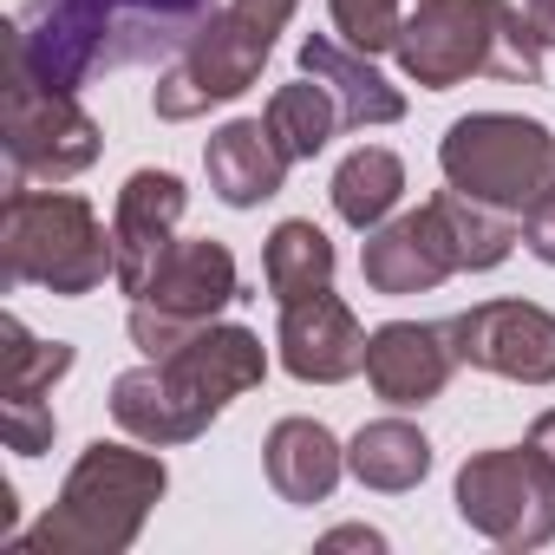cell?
Segmentation results:
<instances>
[{"label": "cell", "mask_w": 555, "mask_h": 555, "mask_svg": "<svg viewBox=\"0 0 555 555\" xmlns=\"http://www.w3.org/2000/svg\"><path fill=\"white\" fill-rule=\"evenodd\" d=\"M14 183H66L99 164V118L79 105V92H53L34 73L8 66V118H0Z\"/></svg>", "instance_id": "9"}, {"label": "cell", "mask_w": 555, "mask_h": 555, "mask_svg": "<svg viewBox=\"0 0 555 555\" xmlns=\"http://www.w3.org/2000/svg\"><path fill=\"white\" fill-rule=\"evenodd\" d=\"M0 360H8V405H47V392L73 373V347L66 340H34L27 334V321L21 314H8L0 321Z\"/></svg>", "instance_id": "24"}, {"label": "cell", "mask_w": 555, "mask_h": 555, "mask_svg": "<svg viewBox=\"0 0 555 555\" xmlns=\"http://www.w3.org/2000/svg\"><path fill=\"white\" fill-rule=\"evenodd\" d=\"M496 53V0H418L399 34V66L425 92H451L464 79H490Z\"/></svg>", "instance_id": "10"}, {"label": "cell", "mask_w": 555, "mask_h": 555, "mask_svg": "<svg viewBox=\"0 0 555 555\" xmlns=\"http://www.w3.org/2000/svg\"><path fill=\"white\" fill-rule=\"evenodd\" d=\"M347 470L379 496H405V490H418L431 477V438L418 425H405V418H373V425L353 431Z\"/></svg>", "instance_id": "19"}, {"label": "cell", "mask_w": 555, "mask_h": 555, "mask_svg": "<svg viewBox=\"0 0 555 555\" xmlns=\"http://www.w3.org/2000/svg\"><path fill=\"white\" fill-rule=\"evenodd\" d=\"M295 8H301V0H229V8H216V21H209V27L183 47V60H170V73L157 79L151 112H157L164 125H190V118H203V112L242 99V92L261 79L274 40L288 34Z\"/></svg>", "instance_id": "5"}, {"label": "cell", "mask_w": 555, "mask_h": 555, "mask_svg": "<svg viewBox=\"0 0 555 555\" xmlns=\"http://www.w3.org/2000/svg\"><path fill=\"white\" fill-rule=\"evenodd\" d=\"M516 229H522V248H529L542 268H555V183H548L522 216H516Z\"/></svg>", "instance_id": "27"}, {"label": "cell", "mask_w": 555, "mask_h": 555, "mask_svg": "<svg viewBox=\"0 0 555 555\" xmlns=\"http://www.w3.org/2000/svg\"><path fill=\"white\" fill-rule=\"evenodd\" d=\"M216 21V0H21L8 21V66L53 92H79L99 73L183 60Z\"/></svg>", "instance_id": "1"}, {"label": "cell", "mask_w": 555, "mask_h": 555, "mask_svg": "<svg viewBox=\"0 0 555 555\" xmlns=\"http://www.w3.org/2000/svg\"><path fill=\"white\" fill-rule=\"evenodd\" d=\"M451 503H457V522L496 548L555 542V464L535 444H496V451L464 457Z\"/></svg>", "instance_id": "7"}, {"label": "cell", "mask_w": 555, "mask_h": 555, "mask_svg": "<svg viewBox=\"0 0 555 555\" xmlns=\"http://www.w3.org/2000/svg\"><path fill=\"white\" fill-rule=\"evenodd\" d=\"M334 14V34L360 53H399V34H405V14L399 0H327Z\"/></svg>", "instance_id": "25"}, {"label": "cell", "mask_w": 555, "mask_h": 555, "mask_svg": "<svg viewBox=\"0 0 555 555\" xmlns=\"http://www.w3.org/2000/svg\"><path fill=\"white\" fill-rule=\"evenodd\" d=\"M457 366L516 379V386H555V314L535 301H477L444 321Z\"/></svg>", "instance_id": "11"}, {"label": "cell", "mask_w": 555, "mask_h": 555, "mask_svg": "<svg viewBox=\"0 0 555 555\" xmlns=\"http://www.w3.org/2000/svg\"><path fill=\"white\" fill-rule=\"evenodd\" d=\"M457 373V347H451V327L444 321H386L366 334V386L412 412V405H431Z\"/></svg>", "instance_id": "15"}, {"label": "cell", "mask_w": 555, "mask_h": 555, "mask_svg": "<svg viewBox=\"0 0 555 555\" xmlns=\"http://www.w3.org/2000/svg\"><path fill=\"white\" fill-rule=\"evenodd\" d=\"M274 353L301 386H340L353 373H366V327L360 314L321 288L301 301H282V327H274Z\"/></svg>", "instance_id": "14"}, {"label": "cell", "mask_w": 555, "mask_h": 555, "mask_svg": "<svg viewBox=\"0 0 555 555\" xmlns=\"http://www.w3.org/2000/svg\"><path fill=\"white\" fill-rule=\"evenodd\" d=\"M261 118H268L274 144H282L295 164L321 157V151L334 144V131H347V125H340L334 92H327L321 79H308V73H301L295 86H274V92H268V105H261Z\"/></svg>", "instance_id": "22"}, {"label": "cell", "mask_w": 555, "mask_h": 555, "mask_svg": "<svg viewBox=\"0 0 555 555\" xmlns=\"http://www.w3.org/2000/svg\"><path fill=\"white\" fill-rule=\"evenodd\" d=\"M327 548H386V535L353 522V529H334V535H327Z\"/></svg>", "instance_id": "28"}, {"label": "cell", "mask_w": 555, "mask_h": 555, "mask_svg": "<svg viewBox=\"0 0 555 555\" xmlns=\"http://www.w3.org/2000/svg\"><path fill=\"white\" fill-rule=\"evenodd\" d=\"M268 379V347L261 334L235 327V321H209L196 327L170 360H144L131 373L112 379V418L138 438V444H196L242 392H255Z\"/></svg>", "instance_id": "2"}, {"label": "cell", "mask_w": 555, "mask_h": 555, "mask_svg": "<svg viewBox=\"0 0 555 555\" xmlns=\"http://www.w3.org/2000/svg\"><path fill=\"white\" fill-rule=\"evenodd\" d=\"M438 170L451 190L522 216L555 183V131L522 118V112H470L444 131Z\"/></svg>", "instance_id": "6"}, {"label": "cell", "mask_w": 555, "mask_h": 555, "mask_svg": "<svg viewBox=\"0 0 555 555\" xmlns=\"http://www.w3.org/2000/svg\"><path fill=\"white\" fill-rule=\"evenodd\" d=\"M522 14H529V27L542 34V47H555V0H522Z\"/></svg>", "instance_id": "29"}, {"label": "cell", "mask_w": 555, "mask_h": 555, "mask_svg": "<svg viewBox=\"0 0 555 555\" xmlns=\"http://www.w3.org/2000/svg\"><path fill=\"white\" fill-rule=\"evenodd\" d=\"M327 196H334V216H340L347 229H360V235L379 229V222L399 209V196H405V164H399V151L360 144L353 157H340Z\"/></svg>", "instance_id": "21"}, {"label": "cell", "mask_w": 555, "mask_h": 555, "mask_svg": "<svg viewBox=\"0 0 555 555\" xmlns=\"http://www.w3.org/2000/svg\"><path fill=\"white\" fill-rule=\"evenodd\" d=\"M0 431H8V451L14 457H40L60 431L53 405H0Z\"/></svg>", "instance_id": "26"}, {"label": "cell", "mask_w": 555, "mask_h": 555, "mask_svg": "<svg viewBox=\"0 0 555 555\" xmlns=\"http://www.w3.org/2000/svg\"><path fill=\"white\" fill-rule=\"evenodd\" d=\"M170 490V470L151 451L138 444H118V438H92L79 451V464L66 470L60 483V503L21 535V548H40V555H125L151 509L164 503Z\"/></svg>", "instance_id": "3"}, {"label": "cell", "mask_w": 555, "mask_h": 555, "mask_svg": "<svg viewBox=\"0 0 555 555\" xmlns=\"http://www.w3.org/2000/svg\"><path fill=\"white\" fill-rule=\"evenodd\" d=\"M301 73L321 79L340 105V125L347 131H366V125H399L405 118V92L373 66V53L347 47L340 34H308L301 40Z\"/></svg>", "instance_id": "16"}, {"label": "cell", "mask_w": 555, "mask_h": 555, "mask_svg": "<svg viewBox=\"0 0 555 555\" xmlns=\"http://www.w3.org/2000/svg\"><path fill=\"white\" fill-rule=\"evenodd\" d=\"M334 268H340V255H334V242H327V229H321V222L288 216V222H274V229H268V248H261V282H268V295H274V301H301V295L334 288Z\"/></svg>", "instance_id": "20"}, {"label": "cell", "mask_w": 555, "mask_h": 555, "mask_svg": "<svg viewBox=\"0 0 555 555\" xmlns=\"http://www.w3.org/2000/svg\"><path fill=\"white\" fill-rule=\"evenodd\" d=\"M0 255H8V288H47L60 301L99 295L105 282H118L112 229L79 190L14 183L8 209H0Z\"/></svg>", "instance_id": "4"}, {"label": "cell", "mask_w": 555, "mask_h": 555, "mask_svg": "<svg viewBox=\"0 0 555 555\" xmlns=\"http://www.w3.org/2000/svg\"><path fill=\"white\" fill-rule=\"evenodd\" d=\"M529 444H535V451H542V457L555 464V405H548V412H542V418L529 425Z\"/></svg>", "instance_id": "30"}, {"label": "cell", "mask_w": 555, "mask_h": 555, "mask_svg": "<svg viewBox=\"0 0 555 555\" xmlns=\"http://www.w3.org/2000/svg\"><path fill=\"white\" fill-rule=\"evenodd\" d=\"M360 274H366L373 295H392V301H399V295H431V288L451 282V274H464L438 203H418V209L386 216L379 229H366Z\"/></svg>", "instance_id": "13"}, {"label": "cell", "mask_w": 555, "mask_h": 555, "mask_svg": "<svg viewBox=\"0 0 555 555\" xmlns=\"http://www.w3.org/2000/svg\"><path fill=\"white\" fill-rule=\"evenodd\" d=\"M431 203H438V216H444V229H451V248H457V268H464V274L503 268V261H509V248L522 242L516 216H509V209H496V203H483V196H464V190H451V183H444Z\"/></svg>", "instance_id": "23"}, {"label": "cell", "mask_w": 555, "mask_h": 555, "mask_svg": "<svg viewBox=\"0 0 555 555\" xmlns=\"http://www.w3.org/2000/svg\"><path fill=\"white\" fill-rule=\"evenodd\" d=\"M261 470H268V490L282 503H327L334 483L347 477V444L321 425V418H282L268 438H261Z\"/></svg>", "instance_id": "18"}, {"label": "cell", "mask_w": 555, "mask_h": 555, "mask_svg": "<svg viewBox=\"0 0 555 555\" xmlns=\"http://www.w3.org/2000/svg\"><path fill=\"white\" fill-rule=\"evenodd\" d=\"M190 209V190L177 170H131L112 203V248H118V288L138 301L151 288V274L177 248V222Z\"/></svg>", "instance_id": "12"}, {"label": "cell", "mask_w": 555, "mask_h": 555, "mask_svg": "<svg viewBox=\"0 0 555 555\" xmlns=\"http://www.w3.org/2000/svg\"><path fill=\"white\" fill-rule=\"evenodd\" d=\"M229 301H242V274L235 255L216 235H190L164 255V268L151 274V288L131 301V347L144 360H170L196 327H209Z\"/></svg>", "instance_id": "8"}, {"label": "cell", "mask_w": 555, "mask_h": 555, "mask_svg": "<svg viewBox=\"0 0 555 555\" xmlns=\"http://www.w3.org/2000/svg\"><path fill=\"white\" fill-rule=\"evenodd\" d=\"M288 164H295V157L274 144L268 118H229V125L209 131V144H203L209 190H216L229 209H255V203H268V196H282Z\"/></svg>", "instance_id": "17"}]
</instances>
